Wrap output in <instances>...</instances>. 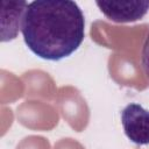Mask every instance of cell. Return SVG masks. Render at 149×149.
I'll return each instance as SVG.
<instances>
[{
    "mask_svg": "<svg viewBox=\"0 0 149 149\" xmlns=\"http://www.w3.org/2000/svg\"><path fill=\"white\" fill-rule=\"evenodd\" d=\"M141 63H142V68L144 70V73L147 76V78L149 79V33L146 37V41H144V44L142 48Z\"/></svg>",
    "mask_w": 149,
    "mask_h": 149,
    "instance_id": "5",
    "label": "cell"
},
{
    "mask_svg": "<svg viewBox=\"0 0 149 149\" xmlns=\"http://www.w3.org/2000/svg\"><path fill=\"white\" fill-rule=\"evenodd\" d=\"M21 31L33 54L42 59L61 61L83 43L85 17L74 1L36 0L28 3Z\"/></svg>",
    "mask_w": 149,
    "mask_h": 149,
    "instance_id": "1",
    "label": "cell"
},
{
    "mask_svg": "<svg viewBox=\"0 0 149 149\" xmlns=\"http://www.w3.org/2000/svg\"><path fill=\"white\" fill-rule=\"evenodd\" d=\"M126 136L135 144H149V111L137 102H130L121 112Z\"/></svg>",
    "mask_w": 149,
    "mask_h": 149,
    "instance_id": "2",
    "label": "cell"
},
{
    "mask_svg": "<svg viewBox=\"0 0 149 149\" xmlns=\"http://www.w3.org/2000/svg\"><path fill=\"white\" fill-rule=\"evenodd\" d=\"M27 7L26 1H1V42L16 38Z\"/></svg>",
    "mask_w": 149,
    "mask_h": 149,
    "instance_id": "4",
    "label": "cell"
},
{
    "mask_svg": "<svg viewBox=\"0 0 149 149\" xmlns=\"http://www.w3.org/2000/svg\"><path fill=\"white\" fill-rule=\"evenodd\" d=\"M95 3L108 20L118 23L141 20L149 12L148 0H99Z\"/></svg>",
    "mask_w": 149,
    "mask_h": 149,
    "instance_id": "3",
    "label": "cell"
}]
</instances>
